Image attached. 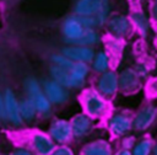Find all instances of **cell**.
I'll return each mask as SVG.
<instances>
[{"mask_svg": "<svg viewBox=\"0 0 157 155\" xmlns=\"http://www.w3.org/2000/svg\"><path fill=\"white\" fill-rule=\"evenodd\" d=\"M107 34L119 37V38H128L134 33L130 18L128 15L120 12H112L105 22L104 28Z\"/></svg>", "mask_w": 157, "mask_h": 155, "instance_id": "cell-4", "label": "cell"}, {"mask_svg": "<svg viewBox=\"0 0 157 155\" xmlns=\"http://www.w3.org/2000/svg\"><path fill=\"white\" fill-rule=\"evenodd\" d=\"M103 37H102V33H101V30H97V28H85L82 34L72 41L71 43L69 44H78V46H86V47H96L98 46L101 42H102Z\"/></svg>", "mask_w": 157, "mask_h": 155, "instance_id": "cell-21", "label": "cell"}, {"mask_svg": "<svg viewBox=\"0 0 157 155\" xmlns=\"http://www.w3.org/2000/svg\"><path fill=\"white\" fill-rule=\"evenodd\" d=\"M81 155H113V148L109 141L104 139H96L83 146Z\"/></svg>", "mask_w": 157, "mask_h": 155, "instance_id": "cell-20", "label": "cell"}, {"mask_svg": "<svg viewBox=\"0 0 157 155\" xmlns=\"http://www.w3.org/2000/svg\"><path fill=\"white\" fill-rule=\"evenodd\" d=\"M152 155H157V144H153V149H152Z\"/></svg>", "mask_w": 157, "mask_h": 155, "instance_id": "cell-34", "label": "cell"}, {"mask_svg": "<svg viewBox=\"0 0 157 155\" xmlns=\"http://www.w3.org/2000/svg\"><path fill=\"white\" fill-rule=\"evenodd\" d=\"M147 14H148V17H150L152 25L157 26V2H153V1L150 2Z\"/></svg>", "mask_w": 157, "mask_h": 155, "instance_id": "cell-29", "label": "cell"}, {"mask_svg": "<svg viewBox=\"0 0 157 155\" xmlns=\"http://www.w3.org/2000/svg\"><path fill=\"white\" fill-rule=\"evenodd\" d=\"M129 18L134 30V33H136L141 38L148 37L152 30V22L148 17V14L141 9V7H135L130 11Z\"/></svg>", "mask_w": 157, "mask_h": 155, "instance_id": "cell-9", "label": "cell"}, {"mask_svg": "<svg viewBox=\"0 0 157 155\" xmlns=\"http://www.w3.org/2000/svg\"><path fill=\"white\" fill-rule=\"evenodd\" d=\"M102 42H104V47H105L104 50L110 55L113 63H114V60H117L121 57V54L124 52V48H125V39L124 38L105 34L103 37Z\"/></svg>", "mask_w": 157, "mask_h": 155, "instance_id": "cell-19", "label": "cell"}, {"mask_svg": "<svg viewBox=\"0 0 157 155\" xmlns=\"http://www.w3.org/2000/svg\"><path fill=\"white\" fill-rule=\"evenodd\" d=\"M157 119V107L155 105H145L135 116H132V129L137 132H146Z\"/></svg>", "mask_w": 157, "mask_h": 155, "instance_id": "cell-10", "label": "cell"}, {"mask_svg": "<svg viewBox=\"0 0 157 155\" xmlns=\"http://www.w3.org/2000/svg\"><path fill=\"white\" fill-rule=\"evenodd\" d=\"M83 26L81 23V20L78 16L71 14L66 16L61 23V34L64 37V41L66 44L71 43L72 41L77 39L82 32H83Z\"/></svg>", "mask_w": 157, "mask_h": 155, "instance_id": "cell-12", "label": "cell"}, {"mask_svg": "<svg viewBox=\"0 0 157 155\" xmlns=\"http://www.w3.org/2000/svg\"><path fill=\"white\" fill-rule=\"evenodd\" d=\"M12 155H33V154H32L29 150L21 148V149H17V150H15V153H13Z\"/></svg>", "mask_w": 157, "mask_h": 155, "instance_id": "cell-31", "label": "cell"}, {"mask_svg": "<svg viewBox=\"0 0 157 155\" xmlns=\"http://www.w3.org/2000/svg\"><path fill=\"white\" fill-rule=\"evenodd\" d=\"M50 62L53 65H56V66H60V68H64V69H67L70 70L74 62L71 59H69L66 55H64L61 52L59 53H54L50 55Z\"/></svg>", "mask_w": 157, "mask_h": 155, "instance_id": "cell-25", "label": "cell"}, {"mask_svg": "<svg viewBox=\"0 0 157 155\" xmlns=\"http://www.w3.org/2000/svg\"><path fill=\"white\" fill-rule=\"evenodd\" d=\"M153 149V140L151 138H142L132 146L131 155H151Z\"/></svg>", "mask_w": 157, "mask_h": 155, "instance_id": "cell-24", "label": "cell"}, {"mask_svg": "<svg viewBox=\"0 0 157 155\" xmlns=\"http://www.w3.org/2000/svg\"><path fill=\"white\" fill-rule=\"evenodd\" d=\"M81 105L83 112L91 118H104L110 111L108 98L101 95L94 87H87L81 93Z\"/></svg>", "mask_w": 157, "mask_h": 155, "instance_id": "cell-1", "label": "cell"}, {"mask_svg": "<svg viewBox=\"0 0 157 155\" xmlns=\"http://www.w3.org/2000/svg\"><path fill=\"white\" fill-rule=\"evenodd\" d=\"M151 1H153V2H157V0H151Z\"/></svg>", "mask_w": 157, "mask_h": 155, "instance_id": "cell-35", "label": "cell"}, {"mask_svg": "<svg viewBox=\"0 0 157 155\" xmlns=\"http://www.w3.org/2000/svg\"><path fill=\"white\" fill-rule=\"evenodd\" d=\"M114 155H131V151L130 150H128V149H120V150H118Z\"/></svg>", "mask_w": 157, "mask_h": 155, "instance_id": "cell-32", "label": "cell"}, {"mask_svg": "<svg viewBox=\"0 0 157 155\" xmlns=\"http://www.w3.org/2000/svg\"><path fill=\"white\" fill-rule=\"evenodd\" d=\"M2 101H4V117H7V119L15 125L22 124L23 121L20 116L18 101H17L15 93L7 89L2 96Z\"/></svg>", "mask_w": 157, "mask_h": 155, "instance_id": "cell-14", "label": "cell"}, {"mask_svg": "<svg viewBox=\"0 0 157 155\" xmlns=\"http://www.w3.org/2000/svg\"><path fill=\"white\" fill-rule=\"evenodd\" d=\"M4 117V101H2V95L0 93V118Z\"/></svg>", "mask_w": 157, "mask_h": 155, "instance_id": "cell-33", "label": "cell"}, {"mask_svg": "<svg viewBox=\"0 0 157 155\" xmlns=\"http://www.w3.org/2000/svg\"><path fill=\"white\" fill-rule=\"evenodd\" d=\"M49 135L54 141L59 144L69 143L74 138L70 121L64 119V118L54 119L49 125Z\"/></svg>", "mask_w": 157, "mask_h": 155, "instance_id": "cell-11", "label": "cell"}, {"mask_svg": "<svg viewBox=\"0 0 157 155\" xmlns=\"http://www.w3.org/2000/svg\"><path fill=\"white\" fill-rule=\"evenodd\" d=\"M31 141H32V146H33L34 151L38 155H49L55 149L54 140L50 138L49 134H45L43 132L33 133Z\"/></svg>", "mask_w": 157, "mask_h": 155, "instance_id": "cell-17", "label": "cell"}, {"mask_svg": "<svg viewBox=\"0 0 157 155\" xmlns=\"http://www.w3.org/2000/svg\"><path fill=\"white\" fill-rule=\"evenodd\" d=\"M94 48L93 47H86V46H78V44H66L61 53L66 55L72 62H83V63H91L93 55H94Z\"/></svg>", "mask_w": 157, "mask_h": 155, "instance_id": "cell-13", "label": "cell"}, {"mask_svg": "<svg viewBox=\"0 0 157 155\" xmlns=\"http://www.w3.org/2000/svg\"><path fill=\"white\" fill-rule=\"evenodd\" d=\"M25 89L28 98L36 106L37 112L43 116H49L52 111V103L47 98L39 81L36 78H28L25 81Z\"/></svg>", "mask_w": 157, "mask_h": 155, "instance_id": "cell-2", "label": "cell"}, {"mask_svg": "<svg viewBox=\"0 0 157 155\" xmlns=\"http://www.w3.org/2000/svg\"><path fill=\"white\" fill-rule=\"evenodd\" d=\"M94 89L105 98H113L118 93V71L113 68L96 75Z\"/></svg>", "mask_w": 157, "mask_h": 155, "instance_id": "cell-6", "label": "cell"}, {"mask_svg": "<svg viewBox=\"0 0 157 155\" xmlns=\"http://www.w3.org/2000/svg\"><path fill=\"white\" fill-rule=\"evenodd\" d=\"M72 14L78 17L93 16L96 14L109 16L112 14V0H76Z\"/></svg>", "mask_w": 157, "mask_h": 155, "instance_id": "cell-3", "label": "cell"}, {"mask_svg": "<svg viewBox=\"0 0 157 155\" xmlns=\"http://www.w3.org/2000/svg\"><path fill=\"white\" fill-rule=\"evenodd\" d=\"M49 155H75L72 149L70 146H66L65 144H61L60 146L55 148Z\"/></svg>", "mask_w": 157, "mask_h": 155, "instance_id": "cell-28", "label": "cell"}, {"mask_svg": "<svg viewBox=\"0 0 157 155\" xmlns=\"http://www.w3.org/2000/svg\"><path fill=\"white\" fill-rule=\"evenodd\" d=\"M18 111L22 121H26V122H32L38 113L36 109V106L28 97L18 102Z\"/></svg>", "mask_w": 157, "mask_h": 155, "instance_id": "cell-23", "label": "cell"}, {"mask_svg": "<svg viewBox=\"0 0 157 155\" xmlns=\"http://www.w3.org/2000/svg\"><path fill=\"white\" fill-rule=\"evenodd\" d=\"M135 143H136V138H135L134 135H129V134H126V135L123 137V140H121V148H123V149L131 150L132 146L135 145Z\"/></svg>", "mask_w": 157, "mask_h": 155, "instance_id": "cell-30", "label": "cell"}, {"mask_svg": "<svg viewBox=\"0 0 157 155\" xmlns=\"http://www.w3.org/2000/svg\"><path fill=\"white\" fill-rule=\"evenodd\" d=\"M71 75V81H72V89H83L86 85V81L88 76L91 75V66L88 63L83 62H74L71 69L69 70Z\"/></svg>", "mask_w": 157, "mask_h": 155, "instance_id": "cell-16", "label": "cell"}, {"mask_svg": "<svg viewBox=\"0 0 157 155\" xmlns=\"http://www.w3.org/2000/svg\"><path fill=\"white\" fill-rule=\"evenodd\" d=\"M113 64L114 63H113L110 55L104 49H99V50L94 52V55L90 63V66H91V71L97 75L103 71H107L108 69H112Z\"/></svg>", "mask_w": 157, "mask_h": 155, "instance_id": "cell-18", "label": "cell"}, {"mask_svg": "<svg viewBox=\"0 0 157 155\" xmlns=\"http://www.w3.org/2000/svg\"><path fill=\"white\" fill-rule=\"evenodd\" d=\"M49 75H50V79H53L54 81H56L61 86H64L69 90H72L71 75H70V71L67 69H64V68H60V66L52 64L49 68Z\"/></svg>", "mask_w": 157, "mask_h": 155, "instance_id": "cell-22", "label": "cell"}, {"mask_svg": "<svg viewBox=\"0 0 157 155\" xmlns=\"http://www.w3.org/2000/svg\"><path fill=\"white\" fill-rule=\"evenodd\" d=\"M134 70L136 71V74L140 76V79L144 81V80H147L150 78V74H151V68L150 65L146 63V62H137L134 66Z\"/></svg>", "mask_w": 157, "mask_h": 155, "instance_id": "cell-26", "label": "cell"}, {"mask_svg": "<svg viewBox=\"0 0 157 155\" xmlns=\"http://www.w3.org/2000/svg\"><path fill=\"white\" fill-rule=\"evenodd\" d=\"M144 87V81L136 74L132 66L123 68L118 73V92L130 96L137 93Z\"/></svg>", "mask_w": 157, "mask_h": 155, "instance_id": "cell-5", "label": "cell"}, {"mask_svg": "<svg viewBox=\"0 0 157 155\" xmlns=\"http://www.w3.org/2000/svg\"><path fill=\"white\" fill-rule=\"evenodd\" d=\"M42 89L52 105H65L70 98L69 89L61 86L53 79H45L42 84Z\"/></svg>", "mask_w": 157, "mask_h": 155, "instance_id": "cell-8", "label": "cell"}, {"mask_svg": "<svg viewBox=\"0 0 157 155\" xmlns=\"http://www.w3.org/2000/svg\"><path fill=\"white\" fill-rule=\"evenodd\" d=\"M70 124H71L74 138H76V139L85 138L93 129V118H91L85 112L83 113H77L71 118Z\"/></svg>", "mask_w": 157, "mask_h": 155, "instance_id": "cell-15", "label": "cell"}, {"mask_svg": "<svg viewBox=\"0 0 157 155\" xmlns=\"http://www.w3.org/2000/svg\"><path fill=\"white\" fill-rule=\"evenodd\" d=\"M108 129L114 137H124L132 130V116L128 112H117L108 118Z\"/></svg>", "mask_w": 157, "mask_h": 155, "instance_id": "cell-7", "label": "cell"}, {"mask_svg": "<svg viewBox=\"0 0 157 155\" xmlns=\"http://www.w3.org/2000/svg\"><path fill=\"white\" fill-rule=\"evenodd\" d=\"M145 91L150 98H157V75L150 76L147 79L145 84Z\"/></svg>", "mask_w": 157, "mask_h": 155, "instance_id": "cell-27", "label": "cell"}]
</instances>
